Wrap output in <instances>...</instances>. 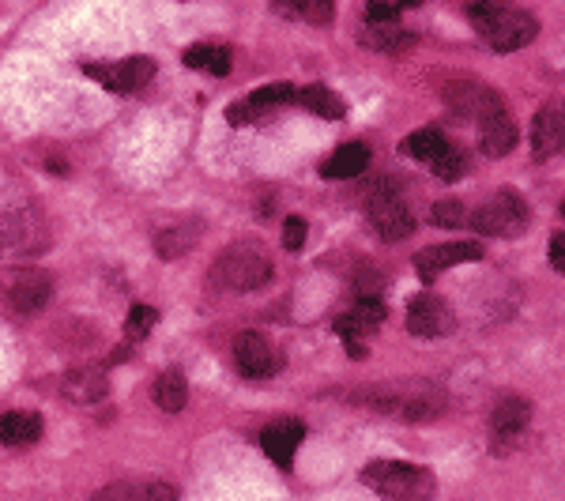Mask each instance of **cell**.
<instances>
[{
	"label": "cell",
	"instance_id": "1",
	"mask_svg": "<svg viewBox=\"0 0 565 501\" xmlns=\"http://www.w3.org/2000/svg\"><path fill=\"white\" fill-rule=\"evenodd\" d=\"M471 23H475V31L483 34L486 46L501 49V53H513V49L528 46L539 31V23H535L528 12H520V8H501V4H471L468 8Z\"/></svg>",
	"mask_w": 565,
	"mask_h": 501
},
{
	"label": "cell",
	"instance_id": "2",
	"mask_svg": "<svg viewBox=\"0 0 565 501\" xmlns=\"http://www.w3.org/2000/svg\"><path fill=\"white\" fill-rule=\"evenodd\" d=\"M362 483L377 490L385 501H430L434 498V475L419 464H396V460H377L362 471Z\"/></svg>",
	"mask_w": 565,
	"mask_h": 501
},
{
	"label": "cell",
	"instance_id": "3",
	"mask_svg": "<svg viewBox=\"0 0 565 501\" xmlns=\"http://www.w3.org/2000/svg\"><path fill=\"white\" fill-rule=\"evenodd\" d=\"M211 279L219 287H226V291H257V287H264L272 279V260L264 257L257 245L238 242L215 257Z\"/></svg>",
	"mask_w": 565,
	"mask_h": 501
},
{
	"label": "cell",
	"instance_id": "4",
	"mask_svg": "<svg viewBox=\"0 0 565 501\" xmlns=\"http://www.w3.org/2000/svg\"><path fill=\"white\" fill-rule=\"evenodd\" d=\"M366 215H370V227L385 238V242H400L415 230V215L407 208L404 189L392 178H385L381 185H373L366 196Z\"/></svg>",
	"mask_w": 565,
	"mask_h": 501
},
{
	"label": "cell",
	"instance_id": "5",
	"mask_svg": "<svg viewBox=\"0 0 565 501\" xmlns=\"http://www.w3.org/2000/svg\"><path fill=\"white\" fill-rule=\"evenodd\" d=\"M366 404L377 407V411H388V415H400V419L407 422H426L445 407V396H441V388L434 385L373 388L370 396H366Z\"/></svg>",
	"mask_w": 565,
	"mask_h": 501
},
{
	"label": "cell",
	"instance_id": "6",
	"mask_svg": "<svg viewBox=\"0 0 565 501\" xmlns=\"http://www.w3.org/2000/svg\"><path fill=\"white\" fill-rule=\"evenodd\" d=\"M528 227V204L517 193L490 196L483 208L475 211V230L490 234V238H513Z\"/></svg>",
	"mask_w": 565,
	"mask_h": 501
},
{
	"label": "cell",
	"instance_id": "7",
	"mask_svg": "<svg viewBox=\"0 0 565 501\" xmlns=\"http://www.w3.org/2000/svg\"><path fill=\"white\" fill-rule=\"evenodd\" d=\"M83 72L113 95H136L155 80V61L151 57H129V61H113V65H83Z\"/></svg>",
	"mask_w": 565,
	"mask_h": 501
},
{
	"label": "cell",
	"instance_id": "8",
	"mask_svg": "<svg viewBox=\"0 0 565 501\" xmlns=\"http://www.w3.org/2000/svg\"><path fill=\"white\" fill-rule=\"evenodd\" d=\"M441 95H445L452 114L471 117V121H486L490 114L505 110L498 91H494V87H486V83H479V80H449Z\"/></svg>",
	"mask_w": 565,
	"mask_h": 501
},
{
	"label": "cell",
	"instance_id": "9",
	"mask_svg": "<svg viewBox=\"0 0 565 501\" xmlns=\"http://www.w3.org/2000/svg\"><path fill=\"white\" fill-rule=\"evenodd\" d=\"M234 362L245 377H260V381L283 370V355L260 332H238L234 336Z\"/></svg>",
	"mask_w": 565,
	"mask_h": 501
},
{
	"label": "cell",
	"instance_id": "10",
	"mask_svg": "<svg viewBox=\"0 0 565 501\" xmlns=\"http://www.w3.org/2000/svg\"><path fill=\"white\" fill-rule=\"evenodd\" d=\"M294 98H298V87H294V83H268V87L253 91L249 98H242V102H234V106L226 110V121L238 125V129H242V125H257L268 110L287 106V102H294Z\"/></svg>",
	"mask_w": 565,
	"mask_h": 501
},
{
	"label": "cell",
	"instance_id": "11",
	"mask_svg": "<svg viewBox=\"0 0 565 501\" xmlns=\"http://www.w3.org/2000/svg\"><path fill=\"white\" fill-rule=\"evenodd\" d=\"M456 317H452V309L434 298V294H419V298H411V306H407V328H411V336H419V340H437V336H449Z\"/></svg>",
	"mask_w": 565,
	"mask_h": 501
},
{
	"label": "cell",
	"instance_id": "12",
	"mask_svg": "<svg viewBox=\"0 0 565 501\" xmlns=\"http://www.w3.org/2000/svg\"><path fill=\"white\" fill-rule=\"evenodd\" d=\"M528 422H532V407H528V400H520V396H505V400L494 407V415H490V434H494L498 453H505L513 441H520V434L528 430Z\"/></svg>",
	"mask_w": 565,
	"mask_h": 501
},
{
	"label": "cell",
	"instance_id": "13",
	"mask_svg": "<svg viewBox=\"0 0 565 501\" xmlns=\"http://www.w3.org/2000/svg\"><path fill=\"white\" fill-rule=\"evenodd\" d=\"M4 291H8V306L19 309V313H34V309H42L49 302V291H53V283H49L46 272H34V268H19L8 283H4Z\"/></svg>",
	"mask_w": 565,
	"mask_h": 501
},
{
	"label": "cell",
	"instance_id": "14",
	"mask_svg": "<svg viewBox=\"0 0 565 501\" xmlns=\"http://www.w3.org/2000/svg\"><path fill=\"white\" fill-rule=\"evenodd\" d=\"M4 234H8L12 249H19V253H42L49 238L46 219H42L38 208H19L16 215H8L4 219Z\"/></svg>",
	"mask_w": 565,
	"mask_h": 501
},
{
	"label": "cell",
	"instance_id": "15",
	"mask_svg": "<svg viewBox=\"0 0 565 501\" xmlns=\"http://www.w3.org/2000/svg\"><path fill=\"white\" fill-rule=\"evenodd\" d=\"M464 260H483V245L475 242H449V245H430L415 253V268L422 279H434L437 272H445L452 264H464Z\"/></svg>",
	"mask_w": 565,
	"mask_h": 501
},
{
	"label": "cell",
	"instance_id": "16",
	"mask_svg": "<svg viewBox=\"0 0 565 501\" xmlns=\"http://www.w3.org/2000/svg\"><path fill=\"white\" fill-rule=\"evenodd\" d=\"M174 486L166 479H121V483L102 486L91 501H174Z\"/></svg>",
	"mask_w": 565,
	"mask_h": 501
},
{
	"label": "cell",
	"instance_id": "17",
	"mask_svg": "<svg viewBox=\"0 0 565 501\" xmlns=\"http://www.w3.org/2000/svg\"><path fill=\"white\" fill-rule=\"evenodd\" d=\"M302 437H306V426L298 419H279L272 426H264V434H260V445H264V453L272 456L279 468H291L294 460V449L302 445Z\"/></svg>",
	"mask_w": 565,
	"mask_h": 501
},
{
	"label": "cell",
	"instance_id": "18",
	"mask_svg": "<svg viewBox=\"0 0 565 501\" xmlns=\"http://www.w3.org/2000/svg\"><path fill=\"white\" fill-rule=\"evenodd\" d=\"M558 151H562V110L558 106H543L532 121V155L539 162H547Z\"/></svg>",
	"mask_w": 565,
	"mask_h": 501
},
{
	"label": "cell",
	"instance_id": "19",
	"mask_svg": "<svg viewBox=\"0 0 565 501\" xmlns=\"http://www.w3.org/2000/svg\"><path fill=\"white\" fill-rule=\"evenodd\" d=\"M106 392H110V381H106V370L98 366H80L65 377V396L72 404H98L106 400Z\"/></svg>",
	"mask_w": 565,
	"mask_h": 501
},
{
	"label": "cell",
	"instance_id": "20",
	"mask_svg": "<svg viewBox=\"0 0 565 501\" xmlns=\"http://www.w3.org/2000/svg\"><path fill=\"white\" fill-rule=\"evenodd\" d=\"M483 125V151L490 159H501V155H509L513 147H517V125H513V117L498 110V114H490Z\"/></svg>",
	"mask_w": 565,
	"mask_h": 501
},
{
	"label": "cell",
	"instance_id": "21",
	"mask_svg": "<svg viewBox=\"0 0 565 501\" xmlns=\"http://www.w3.org/2000/svg\"><path fill=\"white\" fill-rule=\"evenodd\" d=\"M42 437V419L31 411H8L0 415V441L4 445H34Z\"/></svg>",
	"mask_w": 565,
	"mask_h": 501
},
{
	"label": "cell",
	"instance_id": "22",
	"mask_svg": "<svg viewBox=\"0 0 565 501\" xmlns=\"http://www.w3.org/2000/svg\"><path fill=\"white\" fill-rule=\"evenodd\" d=\"M370 166V147L366 144H343L332 159L321 166L324 178H358Z\"/></svg>",
	"mask_w": 565,
	"mask_h": 501
},
{
	"label": "cell",
	"instance_id": "23",
	"mask_svg": "<svg viewBox=\"0 0 565 501\" xmlns=\"http://www.w3.org/2000/svg\"><path fill=\"white\" fill-rule=\"evenodd\" d=\"M200 223H178V227H166L155 234V253H159L162 260H174L181 257V253H189L196 245V238H200Z\"/></svg>",
	"mask_w": 565,
	"mask_h": 501
},
{
	"label": "cell",
	"instance_id": "24",
	"mask_svg": "<svg viewBox=\"0 0 565 501\" xmlns=\"http://www.w3.org/2000/svg\"><path fill=\"white\" fill-rule=\"evenodd\" d=\"M362 46L400 57V53H407V49L415 46V34L404 31L400 23H392V27H366V31H362Z\"/></svg>",
	"mask_w": 565,
	"mask_h": 501
},
{
	"label": "cell",
	"instance_id": "25",
	"mask_svg": "<svg viewBox=\"0 0 565 501\" xmlns=\"http://www.w3.org/2000/svg\"><path fill=\"white\" fill-rule=\"evenodd\" d=\"M294 102H302L309 114L328 117V121H339V117H343V98H339L332 87H324V83H309V87H302Z\"/></svg>",
	"mask_w": 565,
	"mask_h": 501
},
{
	"label": "cell",
	"instance_id": "26",
	"mask_svg": "<svg viewBox=\"0 0 565 501\" xmlns=\"http://www.w3.org/2000/svg\"><path fill=\"white\" fill-rule=\"evenodd\" d=\"M185 65L208 76H230V49L226 46H189L185 49Z\"/></svg>",
	"mask_w": 565,
	"mask_h": 501
},
{
	"label": "cell",
	"instance_id": "27",
	"mask_svg": "<svg viewBox=\"0 0 565 501\" xmlns=\"http://www.w3.org/2000/svg\"><path fill=\"white\" fill-rule=\"evenodd\" d=\"M155 404L162 407V411H170V415H178L181 407L189 404V388H185V381H181L178 373H162L159 381H155Z\"/></svg>",
	"mask_w": 565,
	"mask_h": 501
},
{
	"label": "cell",
	"instance_id": "28",
	"mask_svg": "<svg viewBox=\"0 0 565 501\" xmlns=\"http://www.w3.org/2000/svg\"><path fill=\"white\" fill-rule=\"evenodd\" d=\"M449 147V140L441 136L437 129H419V132H411L404 140V151L411 155V159H419V162H434L441 151Z\"/></svg>",
	"mask_w": 565,
	"mask_h": 501
},
{
	"label": "cell",
	"instance_id": "29",
	"mask_svg": "<svg viewBox=\"0 0 565 501\" xmlns=\"http://www.w3.org/2000/svg\"><path fill=\"white\" fill-rule=\"evenodd\" d=\"M464 204L460 200H437L434 208H430V223L434 227H445V230H456V227H464L468 223V215H464Z\"/></svg>",
	"mask_w": 565,
	"mask_h": 501
},
{
	"label": "cell",
	"instance_id": "30",
	"mask_svg": "<svg viewBox=\"0 0 565 501\" xmlns=\"http://www.w3.org/2000/svg\"><path fill=\"white\" fill-rule=\"evenodd\" d=\"M430 166H434V174L441 181H456L460 174H464V170H468V159H464V151H460V147L449 144L434 162H430Z\"/></svg>",
	"mask_w": 565,
	"mask_h": 501
},
{
	"label": "cell",
	"instance_id": "31",
	"mask_svg": "<svg viewBox=\"0 0 565 501\" xmlns=\"http://www.w3.org/2000/svg\"><path fill=\"white\" fill-rule=\"evenodd\" d=\"M155 324H159V309L155 306H132L129 317H125V332H129V340H144Z\"/></svg>",
	"mask_w": 565,
	"mask_h": 501
},
{
	"label": "cell",
	"instance_id": "32",
	"mask_svg": "<svg viewBox=\"0 0 565 501\" xmlns=\"http://www.w3.org/2000/svg\"><path fill=\"white\" fill-rule=\"evenodd\" d=\"M275 12L298 16V19H306V23H328V19H332V4H324V0H309V4H275Z\"/></svg>",
	"mask_w": 565,
	"mask_h": 501
},
{
	"label": "cell",
	"instance_id": "33",
	"mask_svg": "<svg viewBox=\"0 0 565 501\" xmlns=\"http://www.w3.org/2000/svg\"><path fill=\"white\" fill-rule=\"evenodd\" d=\"M366 23L370 27H392V23H400V4H370L366 8Z\"/></svg>",
	"mask_w": 565,
	"mask_h": 501
},
{
	"label": "cell",
	"instance_id": "34",
	"mask_svg": "<svg viewBox=\"0 0 565 501\" xmlns=\"http://www.w3.org/2000/svg\"><path fill=\"white\" fill-rule=\"evenodd\" d=\"M283 245H287L291 253H298V249L306 245V223H302L298 215H291V219L283 223Z\"/></svg>",
	"mask_w": 565,
	"mask_h": 501
},
{
	"label": "cell",
	"instance_id": "35",
	"mask_svg": "<svg viewBox=\"0 0 565 501\" xmlns=\"http://www.w3.org/2000/svg\"><path fill=\"white\" fill-rule=\"evenodd\" d=\"M550 264H554V272H565V238L562 234L550 238Z\"/></svg>",
	"mask_w": 565,
	"mask_h": 501
}]
</instances>
